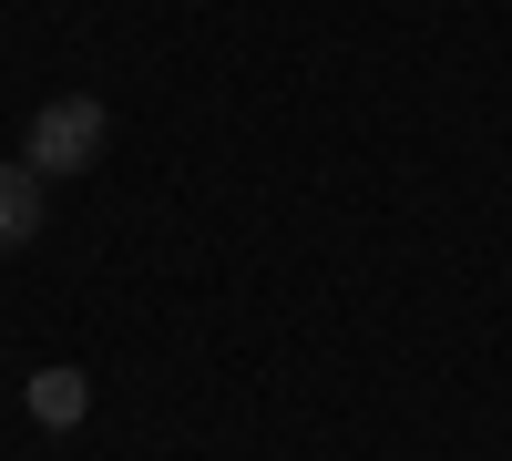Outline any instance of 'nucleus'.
I'll use <instances>...</instances> for the list:
<instances>
[{"label":"nucleus","instance_id":"1","mask_svg":"<svg viewBox=\"0 0 512 461\" xmlns=\"http://www.w3.org/2000/svg\"><path fill=\"white\" fill-rule=\"evenodd\" d=\"M103 144H113V113H103L93 93H62V103H41V113H31L21 164H31L41 185H52V175H93V164H103Z\"/></svg>","mask_w":512,"mask_h":461},{"label":"nucleus","instance_id":"3","mask_svg":"<svg viewBox=\"0 0 512 461\" xmlns=\"http://www.w3.org/2000/svg\"><path fill=\"white\" fill-rule=\"evenodd\" d=\"M41 236V175L31 164H0V257Z\"/></svg>","mask_w":512,"mask_h":461},{"label":"nucleus","instance_id":"2","mask_svg":"<svg viewBox=\"0 0 512 461\" xmlns=\"http://www.w3.org/2000/svg\"><path fill=\"white\" fill-rule=\"evenodd\" d=\"M21 410H31L41 431H82V410H93V380H82V369H31Z\"/></svg>","mask_w":512,"mask_h":461}]
</instances>
